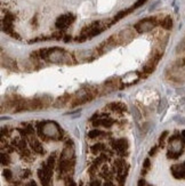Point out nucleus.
I'll use <instances>...</instances> for the list:
<instances>
[{
  "instance_id": "nucleus-1",
  "label": "nucleus",
  "mask_w": 185,
  "mask_h": 186,
  "mask_svg": "<svg viewBox=\"0 0 185 186\" xmlns=\"http://www.w3.org/2000/svg\"><path fill=\"white\" fill-rule=\"evenodd\" d=\"M38 133L39 136L44 139H54V141L62 139V130L60 126L54 121L40 122L38 125Z\"/></svg>"
},
{
  "instance_id": "nucleus-2",
  "label": "nucleus",
  "mask_w": 185,
  "mask_h": 186,
  "mask_svg": "<svg viewBox=\"0 0 185 186\" xmlns=\"http://www.w3.org/2000/svg\"><path fill=\"white\" fill-rule=\"evenodd\" d=\"M184 145V139H181L179 136H173L169 139V152L167 153V157L169 159H177L183 153Z\"/></svg>"
},
{
  "instance_id": "nucleus-3",
  "label": "nucleus",
  "mask_w": 185,
  "mask_h": 186,
  "mask_svg": "<svg viewBox=\"0 0 185 186\" xmlns=\"http://www.w3.org/2000/svg\"><path fill=\"white\" fill-rule=\"evenodd\" d=\"M157 24L158 22L155 17H149V18H144V20L137 22L136 24H135V26H134V29L138 33H145L152 31Z\"/></svg>"
},
{
  "instance_id": "nucleus-4",
  "label": "nucleus",
  "mask_w": 185,
  "mask_h": 186,
  "mask_svg": "<svg viewBox=\"0 0 185 186\" xmlns=\"http://www.w3.org/2000/svg\"><path fill=\"white\" fill-rule=\"evenodd\" d=\"M53 176V168L47 166V163L45 162L39 170H38V177L40 179L41 185L42 186H50Z\"/></svg>"
},
{
  "instance_id": "nucleus-5",
  "label": "nucleus",
  "mask_w": 185,
  "mask_h": 186,
  "mask_svg": "<svg viewBox=\"0 0 185 186\" xmlns=\"http://www.w3.org/2000/svg\"><path fill=\"white\" fill-rule=\"evenodd\" d=\"M76 20V16L73 14H64V15H61L56 20L55 26L60 30H64V29L69 28L70 25L72 24Z\"/></svg>"
},
{
  "instance_id": "nucleus-6",
  "label": "nucleus",
  "mask_w": 185,
  "mask_h": 186,
  "mask_svg": "<svg viewBox=\"0 0 185 186\" xmlns=\"http://www.w3.org/2000/svg\"><path fill=\"white\" fill-rule=\"evenodd\" d=\"M112 146H113V149L117 151L120 155H125V154H127L129 143L127 139H125V138H120V139H117V141H113Z\"/></svg>"
},
{
  "instance_id": "nucleus-7",
  "label": "nucleus",
  "mask_w": 185,
  "mask_h": 186,
  "mask_svg": "<svg viewBox=\"0 0 185 186\" xmlns=\"http://www.w3.org/2000/svg\"><path fill=\"white\" fill-rule=\"evenodd\" d=\"M134 30H135V29L127 28L118 33L121 44H127V42H130V41L133 40L134 38H135V31H134Z\"/></svg>"
},
{
  "instance_id": "nucleus-8",
  "label": "nucleus",
  "mask_w": 185,
  "mask_h": 186,
  "mask_svg": "<svg viewBox=\"0 0 185 186\" xmlns=\"http://www.w3.org/2000/svg\"><path fill=\"white\" fill-rule=\"evenodd\" d=\"M170 170H171V174H173V176L175 178H177V179H185V162L174 165V166H171Z\"/></svg>"
},
{
  "instance_id": "nucleus-9",
  "label": "nucleus",
  "mask_w": 185,
  "mask_h": 186,
  "mask_svg": "<svg viewBox=\"0 0 185 186\" xmlns=\"http://www.w3.org/2000/svg\"><path fill=\"white\" fill-rule=\"evenodd\" d=\"M92 126H94V127L103 126L105 128H110V127L114 123V120L109 117H98L96 120H94V121H92Z\"/></svg>"
},
{
  "instance_id": "nucleus-10",
  "label": "nucleus",
  "mask_w": 185,
  "mask_h": 186,
  "mask_svg": "<svg viewBox=\"0 0 185 186\" xmlns=\"http://www.w3.org/2000/svg\"><path fill=\"white\" fill-rule=\"evenodd\" d=\"M30 146H31V149H32L36 153H38V154H44L45 153L42 144H41V143L39 142L34 136H31V137H30Z\"/></svg>"
},
{
  "instance_id": "nucleus-11",
  "label": "nucleus",
  "mask_w": 185,
  "mask_h": 186,
  "mask_svg": "<svg viewBox=\"0 0 185 186\" xmlns=\"http://www.w3.org/2000/svg\"><path fill=\"white\" fill-rule=\"evenodd\" d=\"M108 109L109 110H112L114 112H124L127 110V106L122 103H111L108 105Z\"/></svg>"
},
{
  "instance_id": "nucleus-12",
  "label": "nucleus",
  "mask_w": 185,
  "mask_h": 186,
  "mask_svg": "<svg viewBox=\"0 0 185 186\" xmlns=\"http://www.w3.org/2000/svg\"><path fill=\"white\" fill-rule=\"evenodd\" d=\"M70 95H64V96H62V97H58L55 102V107H63L68 104L69 102H70Z\"/></svg>"
},
{
  "instance_id": "nucleus-13",
  "label": "nucleus",
  "mask_w": 185,
  "mask_h": 186,
  "mask_svg": "<svg viewBox=\"0 0 185 186\" xmlns=\"http://www.w3.org/2000/svg\"><path fill=\"white\" fill-rule=\"evenodd\" d=\"M106 150V147L103 143H97V144H94V145L90 147V151H92V153L94 154H101L103 152H105Z\"/></svg>"
},
{
  "instance_id": "nucleus-14",
  "label": "nucleus",
  "mask_w": 185,
  "mask_h": 186,
  "mask_svg": "<svg viewBox=\"0 0 185 186\" xmlns=\"http://www.w3.org/2000/svg\"><path fill=\"white\" fill-rule=\"evenodd\" d=\"M160 25L162 26V29L165 30H170L173 28V18L170 16H166L163 20L160 22Z\"/></svg>"
},
{
  "instance_id": "nucleus-15",
  "label": "nucleus",
  "mask_w": 185,
  "mask_h": 186,
  "mask_svg": "<svg viewBox=\"0 0 185 186\" xmlns=\"http://www.w3.org/2000/svg\"><path fill=\"white\" fill-rule=\"evenodd\" d=\"M106 136V133L102 131V130H98V129H94V130H90L88 133V137L89 138H101V137H105Z\"/></svg>"
},
{
  "instance_id": "nucleus-16",
  "label": "nucleus",
  "mask_w": 185,
  "mask_h": 186,
  "mask_svg": "<svg viewBox=\"0 0 185 186\" xmlns=\"http://www.w3.org/2000/svg\"><path fill=\"white\" fill-rule=\"evenodd\" d=\"M2 65L6 66V68H8V69H13V70L16 69V63H15V61L12 60V58H8V57L5 58V57L2 56Z\"/></svg>"
},
{
  "instance_id": "nucleus-17",
  "label": "nucleus",
  "mask_w": 185,
  "mask_h": 186,
  "mask_svg": "<svg viewBox=\"0 0 185 186\" xmlns=\"http://www.w3.org/2000/svg\"><path fill=\"white\" fill-rule=\"evenodd\" d=\"M176 53L177 54H185V38H183L181 40V42L177 45Z\"/></svg>"
},
{
  "instance_id": "nucleus-18",
  "label": "nucleus",
  "mask_w": 185,
  "mask_h": 186,
  "mask_svg": "<svg viewBox=\"0 0 185 186\" xmlns=\"http://www.w3.org/2000/svg\"><path fill=\"white\" fill-rule=\"evenodd\" d=\"M151 168V163H150V160L149 159H145L144 160V165H143V168H142V175H146L148 171L150 170Z\"/></svg>"
},
{
  "instance_id": "nucleus-19",
  "label": "nucleus",
  "mask_w": 185,
  "mask_h": 186,
  "mask_svg": "<svg viewBox=\"0 0 185 186\" xmlns=\"http://www.w3.org/2000/svg\"><path fill=\"white\" fill-rule=\"evenodd\" d=\"M174 66H176L178 69H183V68H185V57H181V58L176 60L175 63H174Z\"/></svg>"
},
{
  "instance_id": "nucleus-20",
  "label": "nucleus",
  "mask_w": 185,
  "mask_h": 186,
  "mask_svg": "<svg viewBox=\"0 0 185 186\" xmlns=\"http://www.w3.org/2000/svg\"><path fill=\"white\" fill-rule=\"evenodd\" d=\"M9 162H10V158H9V155L7 153H1V165H4V166H7L9 165Z\"/></svg>"
},
{
  "instance_id": "nucleus-21",
  "label": "nucleus",
  "mask_w": 185,
  "mask_h": 186,
  "mask_svg": "<svg viewBox=\"0 0 185 186\" xmlns=\"http://www.w3.org/2000/svg\"><path fill=\"white\" fill-rule=\"evenodd\" d=\"M46 163H47V166L48 167H50V168L54 169V166H55V154L50 155V157L48 158V160L46 161Z\"/></svg>"
},
{
  "instance_id": "nucleus-22",
  "label": "nucleus",
  "mask_w": 185,
  "mask_h": 186,
  "mask_svg": "<svg viewBox=\"0 0 185 186\" xmlns=\"http://www.w3.org/2000/svg\"><path fill=\"white\" fill-rule=\"evenodd\" d=\"M4 177L6 178V180L10 182V180H12V178H13L12 171H10L9 169H5V170H4Z\"/></svg>"
},
{
  "instance_id": "nucleus-23",
  "label": "nucleus",
  "mask_w": 185,
  "mask_h": 186,
  "mask_svg": "<svg viewBox=\"0 0 185 186\" xmlns=\"http://www.w3.org/2000/svg\"><path fill=\"white\" fill-rule=\"evenodd\" d=\"M167 136H168V131H163V133L161 134L160 138H159V143H160L161 147H163V143H165V139Z\"/></svg>"
},
{
  "instance_id": "nucleus-24",
  "label": "nucleus",
  "mask_w": 185,
  "mask_h": 186,
  "mask_svg": "<svg viewBox=\"0 0 185 186\" xmlns=\"http://www.w3.org/2000/svg\"><path fill=\"white\" fill-rule=\"evenodd\" d=\"M65 186H77V184L74 183L72 178L69 176V177L65 178Z\"/></svg>"
},
{
  "instance_id": "nucleus-25",
  "label": "nucleus",
  "mask_w": 185,
  "mask_h": 186,
  "mask_svg": "<svg viewBox=\"0 0 185 186\" xmlns=\"http://www.w3.org/2000/svg\"><path fill=\"white\" fill-rule=\"evenodd\" d=\"M145 1H146V0H137L136 2L134 4L133 7H132V8H133V10H134V9L138 8V7H141V6H143V5L145 4Z\"/></svg>"
},
{
  "instance_id": "nucleus-26",
  "label": "nucleus",
  "mask_w": 185,
  "mask_h": 186,
  "mask_svg": "<svg viewBox=\"0 0 185 186\" xmlns=\"http://www.w3.org/2000/svg\"><path fill=\"white\" fill-rule=\"evenodd\" d=\"M89 186H101V182H100L98 179H94V180L90 183V185Z\"/></svg>"
},
{
  "instance_id": "nucleus-27",
  "label": "nucleus",
  "mask_w": 185,
  "mask_h": 186,
  "mask_svg": "<svg viewBox=\"0 0 185 186\" xmlns=\"http://www.w3.org/2000/svg\"><path fill=\"white\" fill-rule=\"evenodd\" d=\"M158 151V146H153L152 149H151V151H150V155H154V154L157 153Z\"/></svg>"
},
{
  "instance_id": "nucleus-28",
  "label": "nucleus",
  "mask_w": 185,
  "mask_h": 186,
  "mask_svg": "<svg viewBox=\"0 0 185 186\" xmlns=\"http://www.w3.org/2000/svg\"><path fill=\"white\" fill-rule=\"evenodd\" d=\"M29 176H30V170H25V171L22 172V177L23 178H26L29 177Z\"/></svg>"
},
{
  "instance_id": "nucleus-29",
  "label": "nucleus",
  "mask_w": 185,
  "mask_h": 186,
  "mask_svg": "<svg viewBox=\"0 0 185 186\" xmlns=\"http://www.w3.org/2000/svg\"><path fill=\"white\" fill-rule=\"evenodd\" d=\"M24 186H38V185H37V183L34 182V180H30V182L26 183Z\"/></svg>"
},
{
  "instance_id": "nucleus-30",
  "label": "nucleus",
  "mask_w": 185,
  "mask_h": 186,
  "mask_svg": "<svg viewBox=\"0 0 185 186\" xmlns=\"http://www.w3.org/2000/svg\"><path fill=\"white\" fill-rule=\"evenodd\" d=\"M138 186H151V185H149V184H146V183H145V180L141 179V180L138 182Z\"/></svg>"
},
{
  "instance_id": "nucleus-31",
  "label": "nucleus",
  "mask_w": 185,
  "mask_h": 186,
  "mask_svg": "<svg viewBox=\"0 0 185 186\" xmlns=\"http://www.w3.org/2000/svg\"><path fill=\"white\" fill-rule=\"evenodd\" d=\"M103 186H116V185H114V184H113L111 180H109V179H108V180L104 183V185H103Z\"/></svg>"
},
{
  "instance_id": "nucleus-32",
  "label": "nucleus",
  "mask_w": 185,
  "mask_h": 186,
  "mask_svg": "<svg viewBox=\"0 0 185 186\" xmlns=\"http://www.w3.org/2000/svg\"><path fill=\"white\" fill-rule=\"evenodd\" d=\"M69 40H71V37L66 36V37L64 38V41H69Z\"/></svg>"
},
{
  "instance_id": "nucleus-33",
  "label": "nucleus",
  "mask_w": 185,
  "mask_h": 186,
  "mask_svg": "<svg viewBox=\"0 0 185 186\" xmlns=\"http://www.w3.org/2000/svg\"><path fill=\"white\" fill-rule=\"evenodd\" d=\"M182 137L185 138V130H183V131H182Z\"/></svg>"
}]
</instances>
